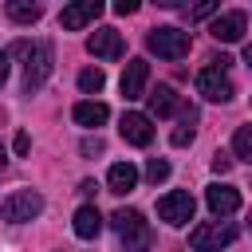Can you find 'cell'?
Masks as SVG:
<instances>
[{
  "mask_svg": "<svg viewBox=\"0 0 252 252\" xmlns=\"http://www.w3.org/2000/svg\"><path fill=\"white\" fill-rule=\"evenodd\" d=\"M146 177H150L154 185L165 181V177H169V161H165V158H150V161H146Z\"/></svg>",
  "mask_w": 252,
  "mask_h": 252,
  "instance_id": "22",
  "label": "cell"
},
{
  "mask_svg": "<svg viewBox=\"0 0 252 252\" xmlns=\"http://www.w3.org/2000/svg\"><path fill=\"white\" fill-rule=\"evenodd\" d=\"M248 32V16L244 12H220L213 24H209V35L220 39V43H240Z\"/></svg>",
  "mask_w": 252,
  "mask_h": 252,
  "instance_id": "8",
  "label": "cell"
},
{
  "mask_svg": "<svg viewBox=\"0 0 252 252\" xmlns=\"http://www.w3.org/2000/svg\"><path fill=\"white\" fill-rule=\"evenodd\" d=\"M75 122L79 126H87V130H98L106 118H110V106L106 102H98V98H83V102H75Z\"/></svg>",
  "mask_w": 252,
  "mask_h": 252,
  "instance_id": "15",
  "label": "cell"
},
{
  "mask_svg": "<svg viewBox=\"0 0 252 252\" xmlns=\"http://www.w3.org/2000/svg\"><path fill=\"white\" fill-rule=\"evenodd\" d=\"M158 217H161L165 224H173V228L189 224V220H193V197H189L185 189H169L165 197H158Z\"/></svg>",
  "mask_w": 252,
  "mask_h": 252,
  "instance_id": "7",
  "label": "cell"
},
{
  "mask_svg": "<svg viewBox=\"0 0 252 252\" xmlns=\"http://www.w3.org/2000/svg\"><path fill=\"white\" fill-rule=\"evenodd\" d=\"M43 213V197L35 189H16L4 205H0V217L12 220V224H24V220H35Z\"/></svg>",
  "mask_w": 252,
  "mask_h": 252,
  "instance_id": "5",
  "label": "cell"
},
{
  "mask_svg": "<svg viewBox=\"0 0 252 252\" xmlns=\"http://www.w3.org/2000/svg\"><path fill=\"white\" fill-rule=\"evenodd\" d=\"M106 185H110V193H130L138 185V169L130 161H114L110 173H106Z\"/></svg>",
  "mask_w": 252,
  "mask_h": 252,
  "instance_id": "16",
  "label": "cell"
},
{
  "mask_svg": "<svg viewBox=\"0 0 252 252\" xmlns=\"http://www.w3.org/2000/svg\"><path fill=\"white\" fill-rule=\"evenodd\" d=\"M177 110V94H173V87H158L154 94H150V114L146 118H169Z\"/></svg>",
  "mask_w": 252,
  "mask_h": 252,
  "instance_id": "17",
  "label": "cell"
},
{
  "mask_svg": "<svg viewBox=\"0 0 252 252\" xmlns=\"http://www.w3.org/2000/svg\"><path fill=\"white\" fill-rule=\"evenodd\" d=\"M236 240V224L232 220H205L189 232V248L193 252H220Z\"/></svg>",
  "mask_w": 252,
  "mask_h": 252,
  "instance_id": "3",
  "label": "cell"
},
{
  "mask_svg": "<svg viewBox=\"0 0 252 252\" xmlns=\"http://www.w3.org/2000/svg\"><path fill=\"white\" fill-rule=\"evenodd\" d=\"M232 154H236V161H252V126H236Z\"/></svg>",
  "mask_w": 252,
  "mask_h": 252,
  "instance_id": "20",
  "label": "cell"
},
{
  "mask_svg": "<svg viewBox=\"0 0 252 252\" xmlns=\"http://www.w3.org/2000/svg\"><path fill=\"white\" fill-rule=\"evenodd\" d=\"M146 47L154 55H161V59H185L189 55V32H181V28H154L146 35Z\"/></svg>",
  "mask_w": 252,
  "mask_h": 252,
  "instance_id": "4",
  "label": "cell"
},
{
  "mask_svg": "<svg viewBox=\"0 0 252 252\" xmlns=\"http://www.w3.org/2000/svg\"><path fill=\"white\" fill-rule=\"evenodd\" d=\"M102 83H106V75H102L98 67L79 71V91H83V94H98V91H102Z\"/></svg>",
  "mask_w": 252,
  "mask_h": 252,
  "instance_id": "21",
  "label": "cell"
},
{
  "mask_svg": "<svg viewBox=\"0 0 252 252\" xmlns=\"http://www.w3.org/2000/svg\"><path fill=\"white\" fill-rule=\"evenodd\" d=\"M197 91H201L209 102H228V98L236 94V87H232L228 71H220V67H213V63L197 71Z\"/></svg>",
  "mask_w": 252,
  "mask_h": 252,
  "instance_id": "6",
  "label": "cell"
},
{
  "mask_svg": "<svg viewBox=\"0 0 252 252\" xmlns=\"http://www.w3.org/2000/svg\"><path fill=\"white\" fill-rule=\"evenodd\" d=\"M213 12H217V4H197V8H189V20H205Z\"/></svg>",
  "mask_w": 252,
  "mask_h": 252,
  "instance_id": "24",
  "label": "cell"
},
{
  "mask_svg": "<svg viewBox=\"0 0 252 252\" xmlns=\"http://www.w3.org/2000/svg\"><path fill=\"white\" fill-rule=\"evenodd\" d=\"M8 55H20L24 59V87L28 91H39L51 75V43L47 39H16L8 47Z\"/></svg>",
  "mask_w": 252,
  "mask_h": 252,
  "instance_id": "1",
  "label": "cell"
},
{
  "mask_svg": "<svg viewBox=\"0 0 252 252\" xmlns=\"http://www.w3.org/2000/svg\"><path fill=\"white\" fill-rule=\"evenodd\" d=\"M146 83H150V63L146 59H130L122 71V94L126 98H146Z\"/></svg>",
  "mask_w": 252,
  "mask_h": 252,
  "instance_id": "13",
  "label": "cell"
},
{
  "mask_svg": "<svg viewBox=\"0 0 252 252\" xmlns=\"http://www.w3.org/2000/svg\"><path fill=\"white\" fill-rule=\"evenodd\" d=\"M205 205H209V213L213 217H232L236 209H240V189H232V185H209L205 189Z\"/></svg>",
  "mask_w": 252,
  "mask_h": 252,
  "instance_id": "11",
  "label": "cell"
},
{
  "mask_svg": "<svg viewBox=\"0 0 252 252\" xmlns=\"http://www.w3.org/2000/svg\"><path fill=\"white\" fill-rule=\"evenodd\" d=\"M39 16H43V8L32 4V0H8V20H16V24H35Z\"/></svg>",
  "mask_w": 252,
  "mask_h": 252,
  "instance_id": "18",
  "label": "cell"
},
{
  "mask_svg": "<svg viewBox=\"0 0 252 252\" xmlns=\"http://www.w3.org/2000/svg\"><path fill=\"white\" fill-rule=\"evenodd\" d=\"M98 12H102V4H98V0H75V4H67V8L59 12V24H63L67 32H79V28L94 24V20H98Z\"/></svg>",
  "mask_w": 252,
  "mask_h": 252,
  "instance_id": "10",
  "label": "cell"
},
{
  "mask_svg": "<svg viewBox=\"0 0 252 252\" xmlns=\"http://www.w3.org/2000/svg\"><path fill=\"white\" fill-rule=\"evenodd\" d=\"M28 146H32V138H28L24 130H20V134L12 138V150H16V154H28Z\"/></svg>",
  "mask_w": 252,
  "mask_h": 252,
  "instance_id": "25",
  "label": "cell"
},
{
  "mask_svg": "<svg viewBox=\"0 0 252 252\" xmlns=\"http://www.w3.org/2000/svg\"><path fill=\"white\" fill-rule=\"evenodd\" d=\"M110 224H114V232H118V240H122L126 252H150L154 232H150V224H146V217L138 209H118L110 217Z\"/></svg>",
  "mask_w": 252,
  "mask_h": 252,
  "instance_id": "2",
  "label": "cell"
},
{
  "mask_svg": "<svg viewBox=\"0 0 252 252\" xmlns=\"http://www.w3.org/2000/svg\"><path fill=\"white\" fill-rule=\"evenodd\" d=\"M98 150H102L98 138H87V142H83V154H98Z\"/></svg>",
  "mask_w": 252,
  "mask_h": 252,
  "instance_id": "27",
  "label": "cell"
},
{
  "mask_svg": "<svg viewBox=\"0 0 252 252\" xmlns=\"http://www.w3.org/2000/svg\"><path fill=\"white\" fill-rule=\"evenodd\" d=\"M118 130H122V138H126L130 146H150V142H154V122H150L146 114H138V110L122 114Z\"/></svg>",
  "mask_w": 252,
  "mask_h": 252,
  "instance_id": "12",
  "label": "cell"
},
{
  "mask_svg": "<svg viewBox=\"0 0 252 252\" xmlns=\"http://www.w3.org/2000/svg\"><path fill=\"white\" fill-rule=\"evenodd\" d=\"M4 165H8V154H4V146H0V169H4Z\"/></svg>",
  "mask_w": 252,
  "mask_h": 252,
  "instance_id": "29",
  "label": "cell"
},
{
  "mask_svg": "<svg viewBox=\"0 0 252 252\" xmlns=\"http://www.w3.org/2000/svg\"><path fill=\"white\" fill-rule=\"evenodd\" d=\"M228 165H232V158H228L224 150H217V154H213V169H217V173H228Z\"/></svg>",
  "mask_w": 252,
  "mask_h": 252,
  "instance_id": "23",
  "label": "cell"
},
{
  "mask_svg": "<svg viewBox=\"0 0 252 252\" xmlns=\"http://www.w3.org/2000/svg\"><path fill=\"white\" fill-rule=\"evenodd\" d=\"M8 83V51H0V87Z\"/></svg>",
  "mask_w": 252,
  "mask_h": 252,
  "instance_id": "28",
  "label": "cell"
},
{
  "mask_svg": "<svg viewBox=\"0 0 252 252\" xmlns=\"http://www.w3.org/2000/svg\"><path fill=\"white\" fill-rule=\"evenodd\" d=\"M71 228H75L79 240H94V236L102 232V213H98L94 205H79L75 217H71Z\"/></svg>",
  "mask_w": 252,
  "mask_h": 252,
  "instance_id": "14",
  "label": "cell"
},
{
  "mask_svg": "<svg viewBox=\"0 0 252 252\" xmlns=\"http://www.w3.org/2000/svg\"><path fill=\"white\" fill-rule=\"evenodd\" d=\"M193 122H197V110H193V106H185V114H181V126L169 134V142H173V146H189V142H193Z\"/></svg>",
  "mask_w": 252,
  "mask_h": 252,
  "instance_id": "19",
  "label": "cell"
},
{
  "mask_svg": "<svg viewBox=\"0 0 252 252\" xmlns=\"http://www.w3.org/2000/svg\"><path fill=\"white\" fill-rule=\"evenodd\" d=\"M114 12H118V16H130V12H138V0H118V4H114Z\"/></svg>",
  "mask_w": 252,
  "mask_h": 252,
  "instance_id": "26",
  "label": "cell"
},
{
  "mask_svg": "<svg viewBox=\"0 0 252 252\" xmlns=\"http://www.w3.org/2000/svg\"><path fill=\"white\" fill-rule=\"evenodd\" d=\"M87 51L94 55V59H122V51H126V43H122V35L114 32V28H94L91 32V39H87Z\"/></svg>",
  "mask_w": 252,
  "mask_h": 252,
  "instance_id": "9",
  "label": "cell"
}]
</instances>
